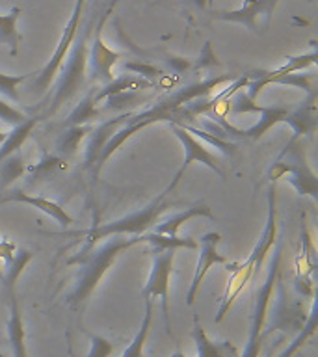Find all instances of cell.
<instances>
[{
  "label": "cell",
  "mask_w": 318,
  "mask_h": 357,
  "mask_svg": "<svg viewBox=\"0 0 318 357\" xmlns=\"http://www.w3.org/2000/svg\"><path fill=\"white\" fill-rule=\"evenodd\" d=\"M97 19H99V11L93 8L86 17V21L78 26L77 38L73 41L69 54L58 73L60 77L54 86V93L50 97L49 108L45 110V116H54L61 106L67 105L84 88V84L88 80L89 39H91Z\"/></svg>",
  "instance_id": "2"
},
{
  "label": "cell",
  "mask_w": 318,
  "mask_h": 357,
  "mask_svg": "<svg viewBox=\"0 0 318 357\" xmlns=\"http://www.w3.org/2000/svg\"><path fill=\"white\" fill-rule=\"evenodd\" d=\"M21 13L22 10L19 6H13L8 13H0V45H6L11 54H17L21 45V33L17 30Z\"/></svg>",
  "instance_id": "23"
},
{
  "label": "cell",
  "mask_w": 318,
  "mask_h": 357,
  "mask_svg": "<svg viewBox=\"0 0 318 357\" xmlns=\"http://www.w3.org/2000/svg\"><path fill=\"white\" fill-rule=\"evenodd\" d=\"M156 84L139 78L136 75H121L119 78H114L112 82H108L103 89L95 91V100L103 102L106 97H110L114 93H121V91H147V89L155 88Z\"/></svg>",
  "instance_id": "22"
},
{
  "label": "cell",
  "mask_w": 318,
  "mask_h": 357,
  "mask_svg": "<svg viewBox=\"0 0 318 357\" xmlns=\"http://www.w3.org/2000/svg\"><path fill=\"white\" fill-rule=\"evenodd\" d=\"M192 339L195 342V357H238V348L231 340H212L203 326L199 324V318L194 317V328H192Z\"/></svg>",
  "instance_id": "18"
},
{
  "label": "cell",
  "mask_w": 318,
  "mask_h": 357,
  "mask_svg": "<svg viewBox=\"0 0 318 357\" xmlns=\"http://www.w3.org/2000/svg\"><path fill=\"white\" fill-rule=\"evenodd\" d=\"M33 77V73H26V75H6L0 73V95L6 99L19 102L21 100V93H19V86L26 84L30 78Z\"/></svg>",
  "instance_id": "31"
},
{
  "label": "cell",
  "mask_w": 318,
  "mask_h": 357,
  "mask_svg": "<svg viewBox=\"0 0 318 357\" xmlns=\"http://www.w3.org/2000/svg\"><path fill=\"white\" fill-rule=\"evenodd\" d=\"M268 178L275 184V181L285 178L289 181L300 195H307L312 201H318V178L315 169L307 160L305 147L298 139L292 138L287 144L273 164L268 169Z\"/></svg>",
  "instance_id": "3"
},
{
  "label": "cell",
  "mask_w": 318,
  "mask_h": 357,
  "mask_svg": "<svg viewBox=\"0 0 318 357\" xmlns=\"http://www.w3.org/2000/svg\"><path fill=\"white\" fill-rule=\"evenodd\" d=\"M97 105L99 102L95 100V91H91L73 108L63 127H82V125H89V123L100 119V110L97 108Z\"/></svg>",
  "instance_id": "24"
},
{
  "label": "cell",
  "mask_w": 318,
  "mask_h": 357,
  "mask_svg": "<svg viewBox=\"0 0 318 357\" xmlns=\"http://www.w3.org/2000/svg\"><path fill=\"white\" fill-rule=\"evenodd\" d=\"M4 138H6V134L2 132V130H0V145H2V142H4Z\"/></svg>",
  "instance_id": "42"
},
{
  "label": "cell",
  "mask_w": 318,
  "mask_h": 357,
  "mask_svg": "<svg viewBox=\"0 0 318 357\" xmlns=\"http://www.w3.org/2000/svg\"><path fill=\"white\" fill-rule=\"evenodd\" d=\"M195 66L199 67V69H205V67H212V66H220V61L216 60V54H214V50L211 47V41H206L203 45V49L199 52V58L195 61Z\"/></svg>",
  "instance_id": "38"
},
{
  "label": "cell",
  "mask_w": 318,
  "mask_h": 357,
  "mask_svg": "<svg viewBox=\"0 0 318 357\" xmlns=\"http://www.w3.org/2000/svg\"><path fill=\"white\" fill-rule=\"evenodd\" d=\"M145 301V314L142 318V324H139L138 333L134 335V339L130 340V344L125 348L119 357H145L144 348L145 342H147V337H149L151 324H153V300H144Z\"/></svg>",
  "instance_id": "25"
},
{
  "label": "cell",
  "mask_w": 318,
  "mask_h": 357,
  "mask_svg": "<svg viewBox=\"0 0 318 357\" xmlns=\"http://www.w3.org/2000/svg\"><path fill=\"white\" fill-rule=\"evenodd\" d=\"M4 203H22V205L33 206V208H38V211L45 212L47 216L52 218L60 227H69V225L75 223L71 214H69L61 205H58L54 201L47 199L43 195L26 194V192L21 188L6 190L4 194L0 195V205H4Z\"/></svg>",
  "instance_id": "14"
},
{
  "label": "cell",
  "mask_w": 318,
  "mask_h": 357,
  "mask_svg": "<svg viewBox=\"0 0 318 357\" xmlns=\"http://www.w3.org/2000/svg\"><path fill=\"white\" fill-rule=\"evenodd\" d=\"M173 261H175V250L151 251L149 278L142 289L144 300L160 298L162 314H164V322H166L169 335H172V328H169V281H172L173 273Z\"/></svg>",
  "instance_id": "8"
},
{
  "label": "cell",
  "mask_w": 318,
  "mask_h": 357,
  "mask_svg": "<svg viewBox=\"0 0 318 357\" xmlns=\"http://www.w3.org/2000/svg\"><path fill=\"white\" fill-rule=\"evenodd\" d=\"M317 301H312V307H311V311H309V317H307V322L305 326L301 328V331L294 337V340L292 342H289V346L285 348L281 354H279L278 357H294L298 351L303 348V346L309 342V340L315 337V333H317Z\"/></svg>",
  "instance_id": "28"
},
{
  "label": "cell",
  "mask_w": 318,
  "mask_h": 357,
  "mask_svg": "<svg viewBox=\"0 0 318 357\" xmlns=\"http://www.w3.org/2000/svg\"><path fill=\"white\" fill-rule=\"evenodd\" d=\"M169 128H172V132L175 134V138L181 142V145H183V151H184V160L183 164H181V167L177 169V173H175V177H173V181L166 186V190L172 194L173 190H175V186L179 184V181H181V177L184 175V172L188 169L194 162H197V164H203V166H206L209 169H212V172L216 173V175H220L222 178H225V173L222 172V167H220V160H218V156L214 155V153H211V151L206 149L205 145L201 144L199 139H195L192 134L186 130V128L183 127V125H177V123H169Z\"/></svg>",
  "instance_id": "10"
},
{
  "label": "cell",
  "mask_w": 318,
  "mask_h": 357,
  "mask_svg": "<svg viewBox=\"0 0 318 357\" xmlns=\"http://www.w3.org/2000/svg\"><path fill=\"white\" fill-rule=\"evenodd\" d=\"M60 167H63V160L61 158H58V156H43L38 162V166L33 167L32 178H47L50 173H54Z\"/></svg>",
  "instance_id": "34"
},
{
  "label": "cell",
  "mask_w": 318,
  "mask_h": 357,
  "mask_svg": "<svg viewBox=\"0 0 318 357\" xmlns=\"http://www.w3.org/2000/svg\"><path fill=\"white\" fill-rule=\"evenodd\" d=\"M6 305L10 311L8 318V339H10L11 356L13 357H30L26 348V329H24V318H22L21 305L17 300V294L6 298Z\"/></svg>",
  "instance_id": "17"
},
{
  "label": "cell",
  "mask_w": 318,
  "mask_h": 357,
  "mask_svg": "<svg viewBox=\"0 0 318 357\" xmlns=\"http://www.w3.org/2000/svg\"><path fill=\"white\" fill-rule=\"evenodd\" d=\"M24 158L19 153L10 155L8 158L0 162V188H8L10 184H13L17 178H21L24 175Z\"/></svg>",
  "instance_id": "29"
},
{
  "label": "cell",
  "mask_w": 318,
  "mask_h": 357,
  "mask_svg": "<svg viewBox=\"0 0 318 357\" xmlns=\"http://www.w3.org/2000/svg\"><path fill=\"white\" fill-rule=\"evenodd\" d=\"M144 242L151 244L153 250H197V240L192 236H169V234L145 233Z\"/></svg>",
  "instance_id": "26"
},
{
  "label": "cell",
  "mask_w": 318,
  "mask_h": 357,
  "mask_svg": "<svg viewBox=\"0 0 318 357\" xmlns=\"http://www.w3.org/2000/svg\"><path fill=\"white\" fill-rule=\"evenodd\" d=\"M167 67H172L173 73H183L192 67V60L188 58H177V56H167Z\"/></svg>",
  "instance_id": "39"
},
{
  "label": "cell",
  "mask_w": 318,
  "mask_h": 357,
  "mask_svg": "<svg viewBox=\"0 0 318 357\" xmlns=\"http://www.w3.org/2000/svg\"><path fill=\"white\" fill-rule=\"evenodd\" d=\"M89 340H91V346H89L88 357H110L112 356L114 344H112L108 339H105L103 335H91Z\"/></svg>",
  "instance_id": "36"
},
{
  "label": "cell",
  "mask_w": 318,
  "mask_h": 357,
  "mask_svg": "<svg viewBox=\"0 0 318 357\" xmlns=\"http://www.w3.org/2000/svg\"><path fill=\"white\" fill-rule=\"evenodd\" d=\"M84 4H86V0H77L75 2V8L71 11V17H69V21L66 22V26H63V32H61V38L56 45L54 52L50 56V60L41 67V71L33 73V77L28 80V89L33 91V93H43L47 91L50 84L54 82L56 75L60 73L61 66H63V61H66L67 54H69V49H71L73 41L77 38L78 26H80V21H82V11H84Z\"/></svg>",
  "instance_id": "6"
},
{
  "label": "cell",
  "mask_w": 318,
  "mask_h": 357,
  "mask_svg": "<svg viewBox=\"0 0 318 357\" xmlns=\"http://www.w3.org/2000/svg\"><path fill=\"white\" fill-rule=\"evenodd\" d=\"M32 259L33 253L30 250H17L10 261H6V266L0 270V283L4 290V298L17 294V281Z\"/></svg>",
  "instance_id": "19"
},
{
  "label": "cell",
  "mask_w": 318,
  "mask_h": 357,
  "mask_svg": "<svg viewBox=\"0 0 318 357\" xmlns=\"http://www.w3.org/2000/svg\"><path fill=\"white\" fill-rule=\"evenodd\" d=\"M167 195L169 192L164 190L156 199L151 201L144 208L130 212L127 216L117 218L114 222L100 223L93 227L88 233V248L95 245V242H99V240L108 238V236H142V234L149 233L158 222V218L172 206V201L167 199Z\"/></svg>",
  "instance_id": "4"
},
{
  "label": "cell",
  "mask_w": 318,
  "mask_h": 357,
  "mask_svg": "<svg viewBox=\"0 0 318 357\" xmlns=\"http://www.w3.org/2000/svg\"><path fill=\"white\" fill-rule=\"evenodd\" d=\"M273 248H275V251H273V259L270 262V266H268L264 283L255 292V301H253V309H251L250 333H248L244 350H242V354H238V357H261L262 331H264V324H266L268 309H270V301H272L273 289H275V281H278L279 270H281L283 245H281V242H278Z\"/></svg>",
  "instance_id": "5"
},
{
  "label": "cell",
  "mask_w": 318,
  "mask_h": 357,
  "mask_svg": "<svg viewBox=\"0 0 318 357\" xmlns=\"http://www.w3.org/2000/svg\"><path fill=\"white\" fill-rule=\"evenodd\" d=\"M144 100V97H139V91H121V93H114L110 97H106L105 110L125 114V112H132L130 108H136Z\"/></svg>",
  "instance_id": "30"
},
{
  "label": "cell",
  "mask_w": 318,
  "mask_h": 357,
  "mask_svg": "<svg viewBox=\"0 0 318 357\" xmlns=\"http://www.w3.org/2000/svg\"><path fill=\"white\" fill-rule=\"evenodd\" d=\"M188 132H194V134H199V138H203L206 142V144L214 145L216 149L223 151L225 155H234L236 153V145L233 144V142H229V139H223V138H218V136H214V134L206 132V130H199V128H194V127H188V125H183Z\"/></svg>",
  "instance_id": "33"
},
{
  "label": "cell",
  "mask_w": 318,
  "mask_h": 357,
  "mask_svg": "<svg viewBox=\"0 0 318 357\" xmlns=\"http://www.w3.org/2000/svg\"><path fill=\"white\" fill-rule=\"evenodd\" d=\"M130 116H132V112H125V114H119L114 119H106V121L100 123L99 127L91 128V132L88 134V144H86V166L95 169L97 162H99L100 153L105 151L106 144L127 123V119Z\"/></svg>",
  "instance_id": "16"
},
{
  "label": "cell",
  "mask_w": 318,
  "mask_h": 357,
  "mask_svg": "<svg viewBox=\"0 0 318 357\" xmlns=\"http://www.w3.org/2000/svg\"><path fill=\"white\" fill-rule=\"evenodd\" d=\"M125 71L132 73V75H136L139 78H145V80H149L153 84L164 77V69L162 67L153 66V63H145V61H127L125 63Z\"/></svg>",
  "instance_id": "32"
},
{
  "label": "cell",
  "mask_w": 318,
  "mask_h": 357,
  "mask_svg": "<svg viewBox=\"0 0 318 357\" xmlns=\"http://www.w3.org/2000/svg\"><path fill=\"white\" fill-rule=\"evenodd\" d=\"M26 119V116L22 114L19 108H15V106H11L10 102H6L4 99H0V121L8 123V125H19L21 121H24Z\"/></svg>",
  "instance_id": "37"
},
{
  "label": "cell",
  "mask_w": 318,
  "mask_h": 357,
  "mask_svg": "<svg viewBox=\"0 0 318 357\" xmlns=\"http://www.w3.org/2000/svg\"><path fill=\"white\" fill-rule=\"evenodd\" d=\"M0 357H8V356H6V354H2V351H0Z\"/></svg>",
  "instance_id": "43"
},
{
  "label": "cell",
  "mask_w": 318,
  "mask_h": 357,
  "mask_svg": "<svg viewBox=\"0 0 318 357\" xmlns=\"http://www.w3.org/2000/svg\"><path fill=\"white\" fill-rule=\"evenodd\" d=\"M317 89H312L305 95V99L300 105L290 108L285 116V121L292 128V138L301 136H312L318 128V105H317Z\"/></svg>",
  "instance_id": "15"
},
{
  "label": "cell",
  "mask_w": 318,
  "mask_h": 357,
  "mask_svg": "<svg viewBox=\"0 0 318 357\" xmlns=\"http://www.w3.org/2000/svg\"><path fill=\"white\" fill-rule=\"evenodd\" d=\"M91 125H82V127H66V130L60 134V138L56 142V149L60 155L66 158L77 155L78 147L84 139L88 138V134L91 132Z\"/></svg>",
  "instance_id": "27"
},
{
  "label": "cell",
  "mask_w": 318,
  "mask_h": 357,
  "mask_svg": "<svg viewBox=\"0 0 318 357\" xmlns=\"http://www.w3.org/2000/svg\"><path fill=\"white\" fill-rule=\"evenodd\" d=\"M281 0H244V6L233 11H218L214 13L216 21L236 22L242 26L250 28L251 32H259V21L264 19L266 28L272 22L273 11L279 6Z\"/></svg>",
  "instance_id": "13"
},
{
  "label": "cell",
  "mask_w": 318,
  "mask_h": 357,
  "mask_svg": "<svg viewBox=\"0 0 318 357\" xmlns=\"http://www.w3.org/2000/svg\"><path fill=\"white\" fill-rule=\"evenodd\" d=\"M169 357H188V356H186V354H184L181 348H177V350L173 351V356H169Z\"/></svg>",
  "instance_id": "41"
},
{
  "label": "cell",
  "mask_w": 318,
  "mask_h": 357,
  "mask_svg": "<svg viewBox=\"0 0 318 357\" xmlns=\"http://www.w3.org/2000/svg\"><path fill=\"white\" fill-rule=\"evenodd\" d=\"M318 60V50H317V45H312V49L305 54H300V56H292L287 60V63L278 69H273V71H257L255 75H250V80L245 84V89L244 91L248 95V99L251 100H257L259 93H261L262 89L273 84V80H278L281 77H287V75H292V73H300L307 67L315 66Z\"/></svg>",
  "instance_id": "12"
},
{
  "label": "cell",
  "mask_w": 318,
  "mask_h": 357,
  "mask_svg": "<svg viewBox=\"0 0 318 357\" xmlns=\"http://www.w3.org/2000/svg\"><path fill=\"white\" fill-rule=\"evenodd\" d=\"M272 298V320H270V326L264 328V331H262V337L273 333V331H281L285 335L300 333L301 328L305 326L309 312H305V307H303V303L298 298L289 294L283 279L279 278V275L278 281H275Z\"/></svg>",
  "instance_id": "7"
},
{
  "label": "cell",
  "mask_w": 318,
  "mask_h": 357,
  "mask_svg": "<svg viewBox=\"0 0 318 357\" xmlns=\"http://www.w3.org/2000/svg\"><path fill=\"white\" fill-rule=\"evenodd\" d=\"M144 242L142 236H108L100 245H91L80 251L78 255L69 259V264H77L78 275L75 289L66 298L69 307L78 309L91 298L106 272L114 266V262L121 253L130 250L132 245Z\"/></svg>",
  "instance_id": "1"
},
{
  "label": "cell",
  "mask_w": 318,
  "mask_h": 357,
  "mask_svg": "<svg viewBox=\"0 0 318 357\" xmlns=\"http://www.w3.org/2000/svg\"><path fill=\"white\" fill-rule=\"evenodd\" d=\"M222 242V234L220 233H205L203 236H199L197 240V251H199V257H197V264H195L194 278H192V283H190L188 294H186V303L188 305H194L195 298L199 294V287L203 283V279L206 278V273L212 266L216 264H227V257H223L220 251H218V244Z\"/></svg>",
  "instance_id": "11"
},
{
  "label": "cell",
  "mask_w": 318,
  "mask_h": 357,
  "mask_svg": "<svg viewBox=\"0 0 318 357\" xmlns=\"http://www.w3.org/2000/svg\"><path fill=\"white\" fill-rule=\"evenodd\" d=\"M205 216V218H214L211 206L205 205V203H195V205L184 208V211L177 212V214H172L169 218H166L164 222L155 223V231L153 233L158 234H169V236H179V229L183 227L184 223L192 220V218Z\"/></svg>",
  "instance_id": "20"
},
{
  "label": "cell",
  "mask_w": 318,
  "mask_h": 357,
  "mask_svg": "<svg viewBox=\"0 0 318 357\" xmlns=\"http://www.w3.org/2000/svg\"><path fill=\"white\" fill-rule=\"evenodd\" d=\"M231 105V112L233 114H261V119L255 125H251L245 130H238V136L250 139H261L264 134L272 127L279 125L285 121V116L289 114L290 106L285 105H275V106H259L257 100L248 99V95L244 91H236L229 100Z\"/></svg>",
  "instance_id": "9"
},
{
  "label": "cell",
  "mask_w": 318,
  "mask_h": 357,
  "mask_svg": "<svg viewBox=\"0 0 318 357\" xmlns=\"http://www.w3.org/2000/svg\"><path fill=\"white\" fill-rule=\"evenodd\" d=\"M43 119V116H32L26 117L24 121H21L19 125H13L10 132L6 134L4 142L0 145V162L8 158L10 155H15L17 151L21 149L24 142L30 138V134L33 132V128L39 121Z\"/></svg>",
  "instance_id": "21"
},
{
  "label": "cell",
  "mask_w": 318,
  "mask_h": 357,
  "mask_svg": "<svg viewBox=\"0 0 318 357\" xmlns=\"http://www.w3.org/2000/svg\"><path fill=\"white\" fill-rule=\"evenodd\" d=\"M273 84H283V86H292V88H298L301 89V91H305V93H309V91H312V77L311 75H296V73H292V75H287V77H281L278 78V80H273Z\"/></svg>",
  "instance_id": "35"
},
{
  "label": "cell",
  "mask_w": 318,
  "mask_h": 357,
  "mask_svg": "<svg viewBox=\"0 0 318 357\" xmlns=\"http://www.w3.org/2000/svg\"><path fill=\"white\" fill-rule=\"evenodd\" d=\"M186 2L195 6V8H199V10H205L206 4H209V0H186Z\"/></svg>",
  "instance_id": "40"
}]
</instances>
